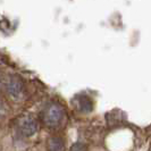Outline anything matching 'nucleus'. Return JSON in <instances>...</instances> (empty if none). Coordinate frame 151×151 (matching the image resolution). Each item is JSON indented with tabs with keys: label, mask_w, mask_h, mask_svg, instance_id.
<instances>
[{
	"label": "nucleus",
	"mask_w": 151,
	"mask_h": 151,
	"mask_svg": "<svg viewBox=\"0 0 151 151\" xmlns=\"http://www.w3.org/2000/svg\"><path fill=\"white\" fill-rule=\"evenodd\" d=\"M4 89H5V92L7 93V96L15 100L22 99L25 94V88H24L22 80H19L16 76H10L7 80H5Z\"/></svg>",
	"instance_id": "2"
},
{
	"label": "nucleus",
	"mask_w": 151,
	"mask_h": 151,
	"mask_svg": "<svg viewBox=\"0 0 151 151\" xmlns=\"http://www.w3.org/2000/svg\"><path fill=\"white\" fill-rule=\"evenodd\" d=\"M48 151H65V143L59 136H51L48 140Z\"/></svg>",
	"instance_id": "5"
},
{
	"label": "nucleus",
	"mask_w": 151,
	"mask_h": 151,
	"mask_svg": "<svg viewBox=\"0 0 151 151\" xmlns=\"http://www.w3.org/2000/svg\"><path fill=\"white\" fill-rule=\"evenodd\" d=\"M17 127L18 131L25 136H32L34 135L39 129V124L38 121L29 115L22 116L18 122H17Z\"/></svg>",
	"instance_id": "3"
},
{
	"label": "nucleus",
	"mask_w": 151,
	"mask_h": 151,
	"mask_svg": "<svg viewBox=\"0 0 151 151\" xmlns=\"http://www.w3.org/2000/svg\"><path fill=\"white\" fill-rule=\"evenodd\" d=\"M69 151H88V148L83 143H75L72 145Z\"/></svg>",
	"instance_id": "6"
},
{
	"label": "nucleus",
	"mask_w": 151,
	"mask_h": 151,
	"mask_svg": "<svg viewBox=\"0 0 151 151\" xmlns=\"http://www.w3.org/2000/svg\"><path fill=\"white\" fill-rule=\"evenodd\" d=\"M5 114H6V106H5V102L2 101V99L0 98V117H2Z\"/></svg>",
	"instance_id": "7"
},
{
	"label": "nucleus",
	"mask_w": 151,
	"mask_h": 151,
	"mask_svg": "<svg viewBox=\"0 0 151 151\" xmlns=\"http://www.w3.org/2000/svg\"><path fill=\"white\" fill-rule=\"evenodd\" d=\"M75 108L81 113H90L93 108V102L89 97L86 96H78L74 101Z\"/></svg>",
	"instance_id": "4"
},
{
	"label": "nucleus",
	"mask_w": 151,
	"mask_h": 151,
	"mask_svg": "<svg viewBox=\"0 0 151 151\" xmlns=\"http://www.w3.org/2000/svg\"><path fill=\"white\" fill-rule=\"evenodd\" d=\"M64 117H65V110L58 102L48 104L40 114L41 123L50 129L58 127L64 121Z\"/></svg>",
	"instance_id": "1"
}]
</instances>
